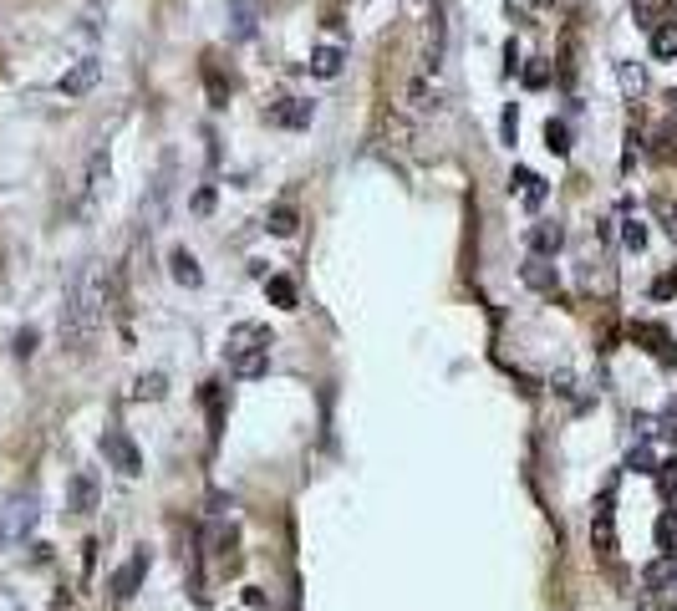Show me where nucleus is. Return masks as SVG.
Returning a JSON list of instances; mask_svg holds the SVG:
<instances>
[{
	"mask_svg": "<svg viewBox=\"0 0 677 611\" xmlns=\"http://www.w3.org/2000/svg\"><path fill=\"white\" fill-rule=\"evenodd\" d=\"M510 189L520 194V204H525V209H540V204H545V194H550V189H545V179H540L535 169H515V174H510Z\"/></svg>",
	"mask_w": 677,
	"mask_h": 611,
	"instance_id": "11",
	"label": "nucleus"
},
{
	"mask_svg": "<svg viewBox=\"0 0 677 611\" xmlns=\"http://www.w3.org/2000/svg\"><path fill=\"white\" fill-rule=\"evenodd\" d=\"M311 118H316V102L311 97H286V102L265 107V123L270 128H306Z\"/></svg>",
	"mask_w": 677,
	"mask_h": 611,
	"instance_id": "7",
	"label": "nucleus"
},
{
	"mask_svg": "<svg viewBox=\"0 0 677 611\" xmlns=\"http://www.w3.org/2000/svg\"><path fill=\"white\" fill-rule=\"evenodd\" d=\"M545 148H550L555 158H566V153H571V128L550 118V123H545Z\"/></svg>",
	"mask_w": 677,
	"mask_h": 611,
	"instance_id": "24",
	"label": "nucleus"
},
{
	"mask_svg": "<svg viewBox=\"0 0 677 611\" xmlns=\"http://www.w3.org/2000/svg\"><path fill=\"white\" fill-rule=\"evenodd\" d=\"M632 469H642V474H652V469H657V454L647 449V443H637V449H632Z\"/></svg>",
	"mask_w": 677,
	"mask_h": 611,
	"instance_id": "30",
	"label": "nucleus"
},
{
	"mask_svg": "<svg viewBox=\"0 0 677 611\" xmlns=\"http://www.w3.org/2000/svg\"><path fill=\"white\" fill-rule=\"evenodd\" d=\"M102 454H107V464L118 469V474H138V469H143L138 443H133L123 428H107V433H102Z\"/></svg>",
	"mask_w": 677,
	"mask_h": 611,
	"instance_id": "5",
	"label": "nucleus"
},
{
	"mask_svg": "<svg viewBox=\"0 0 677 611\" xmlns=\"http://www.w3.org/2000/svg\"><path fill=\"white\" fill-rule=\"evenodd\" d=\"M36 489H16L11 499H6V510H0V540L6 545H21L31 530H36Z\"/></svg>",
	"mask_w": 677,
	"mask_h": 611,
	"instance_id": "3",
	"label": "nucleus"
},
{
	"mask_svg": "<svg viewBox=\"0 0 677 611\" xmlns=\"http://www.w3.org/2000/svg\"><path fill=\"white\" fill-rule=\"evenodd\" d=\"M67 510H72V515H92V510H97V474H92V469H82V474L72 479Z\"/></svg>",
	"mask_w": 677,
	"mask_h": 611,
	"instance_id": "10",
	"label": "nucleus"
},
{
	"mask_svg": "<svg viewBox=\"0 0 677 611\" xmlns=\"http://www.w3.org/2000/svg\"><path fill=\"white\" fill-rule=\"evenodd\" d=\"M107 316V275L97 260H87L72 286H67V306H62V342L67 347H87L97 337V326Z\"/></svg>",
	"mask_w": 677,
	"mask_h": 611,
	"instance_id": "1",
	"label": "nucleus"
},
{
	"mask_svg": "<svg viewBox=\"0 0 677 611\" xmlns=\"http://www.w3.org/2000/svg\"><path fill=\"white\" fill-rule=\"evenodd\" d=\"M560 245H566V230H560V225H550V219L530 230V250H535L540 260H545V255H555Z\"/></svg>",
	"mask_w": 677,
	"mask_h": 611,
	"instance_id": "16",
	"label": "nucleus"
},
{
	"mask_svg": "<svg viewBox=\"0 0 677 611\" xmlns=\"http://www.w3.org/2000/svg\"><path fill=\"white\" fill-rule=\"evenodd\" d=\"M265 291H270V301H275L280 311H296V286L286 281V275H270V281H265Z\"/></svg>",
	"mask_w": 677,
	"mask_h": 611,
	"instance_id": "23",
	"label": "nucleus"
},
{
	"mask_svg": "<svg viewBox=\"0 0 677 611\" xmlns=\"http://www.w3.org/2000/svg\"><path fill=\"white\" fill-rule=\"evenodd\" d=\"M632 337H637V342H647V352H657L662 362H672V342H667V331H662V326H647V321H642V326L632 331Z\"/></svg>",
	"mask_w": 677,
	"mask_h": 611,
	"instance_id": "21",
	"label": "nucleus"
},
{
	"mask_svg": "<svg viewBox=\"0 0 677 611\" xmlns=\"http://www.w3.org/2000/svg\"><path fill=\"white\" fill-rule=\"evenodd\" d=\"M143 576H148V550H133L118 566V576H112V596H133L143 586Z\"/></svg>",
	"mask_w": 677,
	"mask_h": 611,
	"instance_id": "8",
	"label": "nucleus"
},
{
	"mask_svg": "<svg viewBox=\"0 0 677 611\" xmlns=\"http://www.w3.org/2000/svg\"><path fill=\"white\" fill-rule=\"evenodd\" d=\"M515 67H520V46L510 41V46H504V72H510V77H515Z\"/></svg>",
	"mask_w": 677,
	"mask_h": 611,
	"instance_id": "33",
	"label": "nucleus"
},
{
	"mask_svg": "<svg viewBox=\"0 0 677 611\" xmlns=\"http://www.w3.org/2000/svg\"><path fill=\"white\" fill-rule=\"evenodd\" d=\"M296 225H301V214H296L291 204H275V209L265 214V230H270V235H280V240L296 235Z\"/></svg>",
	"mask_w": 677,
	"mask_h": 611,
	"instance_id": "19",
	"label": "nucleus"
},
{
	"mask_svg": "<svg viewBox=\"0 0 677 611\" xmlns=\"http://www.w3.org/2000/svg\"><path fill=\"white\" fill-rule=\"evenodd\" d=\"M591 545L601 561H616V510H611V489L596 499V520H591Z\"/></svg>",
	"mask_w": 677,
	"mask_h": 611,
	"instance_id": "6",
	"label": "nucleus"
},
{
	"mask_svg": "<svg viewBox=\"0 0 677 611\" xmlns=\"http://www.w3.org/2000/svg\"><path fill=\"white\" fill-rule=\"evenodd\" d=\"M204 87H209V102H214V107L230 102V82L219 77V67H214V62H204Z\"/></svg>",
	"mask_w": 677,
	"mask_h": 611,
	"instance_id": "26",
	"label": "nucleus"
},
{
	"mask_svg": "<svg viewBox=\"0 0 677 611\" xmlns=\"http://www.w3.org/2000/svg\"><path fill=\"white\" fill-rule=\"evenodd\" d=\"M168 199H174V153L163 158L158 179L148 184V194H143V204H138V225H143V230H158L163 219H168Z\"/></svg>",
	"mask_w": 677,
	"mask_h": 611,
	"instance_id": "4",
	"label": "nucleus"
},
{
	"mask_svg": "<svg viewBox=\"0 0 677 611\" xmlns=\"http://www.w3.org/2000/svg\"><path fill=\"white\" fill-rule=\"evenodd\" d=\"M520 77H525V87H535V92H540V87H550V62H525V67H520Z\"/></svg>",
	"mask_w": 677,
	"mask_h": 611,
	"instance_id": "27",
	"label": "nucleus"
},
{
	"mask_svg": "<svg viewBox=\"0 0 677 611\" xmlns=\"http://www.w3.org/2000/svg\"><path fill=\"white\" fill-rule=\"evenodd\" d=\"M622 245L627 250H642L647 245V225H642V219H627V225H622Z\"/></svg>",
	"mask_w": 677,
	"mask_h": 611,
	"instance_id": "28",
	"label": "nucleus"
},
{
	"mask_svg": "<svg viewBox=\"0 0 677 611\" xmlns=\"http://www.w3.org/2000/svg\"><path fill=\"white\" fill-rule=\"evenodd\" d=\"M230 36L235 41L255 36V6H250V0H230Z\"/></svg>",
	"mask_w": 677,
	"mask_h": 611,
	"instance_id": "18",
	"label": "nucleus"
},
{
	"mask_svg": "<svg viewBox=\"0 0 677 611\" xmlns=\"http://www.w3.org/2000/svg\"><path fill=\"white\" fill-rule=\"evenodd\" d=\"M672 291H677V270H672V275H662V281L652 286V296H672Z\"/></svg>",
	"mask_w": 677,
	"mask_h": 611,
	"instance_id": "34",
	"label": "nucleus"
},
{
	"mask_svg": "<svg viewBox=\"0 0 677 611\" xmlns=\"http://www.w3.org/2000/svg\"><path fill=\"white\" fill-rule=\"evenodd\" d=\"M342 62H347V51L336 46V41H321V46L311 51V62H306V67H311L316 77H336V72H342Z\"/></svg>",
	"mask_w": 677,
	"mask_h": 611,
	"instance_id": "13",
	"label": "nucleus"
},
{
	"mask_svg": "<svg viewBox=\"0 0 677 611\" xmlns=\"http://www.w3.org/2000/svg\"><path fill=\"white\" fill-rule=\"evenodd\" d=\"M652 57H657V62H672V57H677V21H662V26L652 31Z\"/></svg>",
	"mask_w": 677,
	"mask_h": 611,
	"instance_id": "20",
	"label": "nucleus"
},
{
	"mask_svg": "<svg viewBox=\"0 0 677 611\" xmlns=\"http://www.w3.org/2000/svg\"><path fill=\"white\" fill-rule=\"evenodd\" d=\"M408 107H413V113H433V107H438V87H433L428 77H418V82L408 87Z\"/></svg>",
	"mask_w": 677,
	"mask_h": 611,
	"instance_id": "22",
	"label": "nucleus"
},
{
	"mask_svg": "<svg viewBox=\"0 0 677 611\" xmlns=\"http://www.w3.org/2000/svg\"><path fill=\"white\" fill-rule=\"evenodd\" d=\"M168 275H174L179 286H189V291H194V286H204V270H199V260H194L184 245H179L174 255H168Z\"/></svg>",
	"mask_w": 677,
	"mask_h": 611,
	"instance_id": "12",
	"label": "nucleus"
},
{
	"mask_svg": "<svg viewBox=\"0 0 677 611\" xmlns=\"http://www.w3.org/2000/svg\"><path fill=\"white\" fill-rule=\"evenodd\" d=\"M224 352H230V372L235 377L255 382V377L270 372V331L255 326V321H245V326L230 331V347H224Z\"/></svg>",
	"mask_w": 677,
	"mask_h": 611,
	"instance_id": "2",
	"label": "nucleus"
},
{
	"mask_svg": "<svg viewBox=\"0 0 677 611\" xmlns=\"http://www.w3.org/2000/svg\"><path fill=\"white\" fill-rule=\"evenodd\" d=\"M97 77H102V62H97V57H82L72 72H62V82H56V87H62L67 97H82V92L97 87Z\"/></svg>",
	"mask_w": 677,
	"mask_h": 611,
	"instance_id": "9",
	"label": "nucleus"
},
{
	"mask_svg": "<svg viewBox=\"0 0 677 611\" xmlns=\"http://www.w3.org/2000/svg\"><path fill=\"white\" fill-rule=\"evenodd\" d=\"M107 179H112V163H107V153H92V163H87V204H97V199H102Z\"/></svg>",
	"mask_w": 677,
	"mask_h": 611,
	"instance_id": "17",
	"label": "nucleus"
},
{
	"mask_svg": "<svg viewBox=\"0 0 677 611\" xmlns=\"http://www.w3.org/2000/svg\"><path fill=\"white\" fill-rule=\"evenodd\" d=\"M520 275H525V286H530V291H540V296H555V291H560V275H555V265H545L540 255H535V260H530Z\"/></svg>",
	"mask_w": 677,
	"mask_h": 611,
	"instance_id": "14",
	"label": "nucleus"
},
{
	"mask_svg": "<svg viewBox=\"0 0 677 611\" xmlns=\"http://www.w3.org/2000/svg\"><path fill=\"white\" fill-rule=\"evenodd\" d=\"M138 398H163V372H148V377H138V387H133Z\"/></svg>",
	"mask_w": 677,
	"mask_h": 611,
	"instance_id": "29",
	"label": "nucleus"
},
{
	"mask_svg": "<svg viewBox=\"0 0 677 611\" xmlns=\"http://www.w3.org/2000/svg\"><path fill=\"white\" fill-rule=\"evenodd\" d=\"M16 352H21V357H31V352H36V331H31V326L16 337Z\"/></svg>",
	"mask_w": 677,
	"mask_h": 611,
	"instance_id": "32",
	"label": "nucleus"
},
{
	"mask_svg": "<svg viewBox=\"0 0 677 611\" xmlns=\"http://www.w3.org/2000/svg\"><path fill=\"white\" fill-rule=\"evenodd\" d=\"M616 87H622L627 102H637L647 92V67L642 62H616Z\"/></svg>",
	"mask_w": 677,
	"mask_h": 611,
	"instance_id": "15",
	"label": "nucleus"
},
{
	"mask_svg": "<svg viewBox=\"0 0 677 611\" xmlns=\"http://www.w3.org/2000/svg\"><path fill=\"white\" fill-rule=\"evenodd\" d=\"M499 133H504V143H515V133H520V118H515V107H504V118H499Z\"/></svg>",
	"mask_w": 677,
	"mask_h": 611,
	"instance_id": "31",
	"label": "nucleus"
},
{
	"mask_svg": "<svg viewBox=\"0 0 677 611\" xmlns=\"http://www.w3.org/2000/svg\"><path fill=\"white\" fill-rule=\"evenodd\" d=\"M657 550H662V555H677V510H667V515L657 520Z\"/></svg>",
	"mask_w": 677,
	"mask_h": 611,
	"instance_id": "25",
	"label": "nucleus"
}]
</instances>
